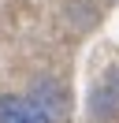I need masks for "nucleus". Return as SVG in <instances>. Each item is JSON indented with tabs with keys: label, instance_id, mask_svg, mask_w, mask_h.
Here are the masks:
<instances>
[{
	"label": "nucleus",
	"instance_id": "1",
	"mask_svg": "<svg viewBox=\"0 0 119 123\" xmlns=\"http://www.w3.org/2000/svg\"><path fill=\"white\" fill-rule=\"evenodd\" d=\"M0 123H52L37 97H0Z\"/></svg>",
	"mask_w": 119,
	"mask_h": 123
},
{
	"label": "nucleus",
	"instance_id": "2",
	"mask_svg": "<svg viewBox=\"0 0 119 123\" xmlns=\"http://www.w3.org/2000/svg\"><path fill=\"white\" fill-rule=\"evenodd\" d=\"M93 108L104 116L119 112V67H112L108 75L101 78V86H97V97H93Z\"/></svg>",
	"mask_w": 119,
	"mask_h": 123
}]
</instances>
